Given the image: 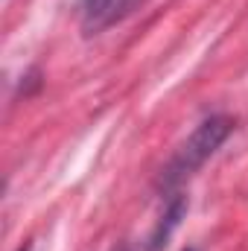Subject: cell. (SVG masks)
I'll return each instance as SVG.
<instances>
[{
  "mask_svg": "<svg viewBox=\"0 0 248 251\" xmlns=\"http://www.w3.org/2000/svg\"><path fill=\"white\" fill-rule=\"evenodd\" d=\"M181 251H196V249H181Z\"/></svg>",
  "mask_w": 248,
  "mask_h": 251,
  "instance_id": "cell-6",
  "label": "cell"
},
{
  "mask_svg": "<svg viewBox=\"0 0 248 251\" xmlns=\"http://www.w3.org/2000/svg\"><path fill=\"white\" fill-rule=\"evenodd\" d=\"M21 251H29V246H24V249H21Z\"/></svg>",
  "mask_w": 248,
  "mask_h": 251,
  "instance_id": "cell-5",
  "label": "cell"
},
{
  "mask_svg": "<svg viewBox=\"0 0 248 251\" xmlns=\"http://www.w3.org/2000/svg\"><path fill=\"white\" fill-rule=\"evenodd\" d=\"M111 251H131V249H128L125 243H120V246H114V249H111Z\"/></svg>",
  "mask_w": 248,
  "mask_h": 251,
  "instance_id": "cell-4",
  "label": "cell"
},
{
  "mask_svg": "<svg viewBox=\"0 0 248 251\" xmlns=\"http://www.w3.org/2000/svg\"><path fill=\"white\" fill-rule=\"evenodd\" d=\"M234 131V117L228 114H210L190 131L184 143L175 149V155L170 158V164L161 170V190L164 193H178V187L184 184L190 176H196L210 155L228 140V134Z\"/></svg>",
  "mask_w": 248,
  "mask_h": 251,
  "instance_id": "cell-1",
  "label": "cell"
},
{
  "mask_svg": "<svg viewBox=\"0 0 248 251\" xmlns=\"http://www.w3.org/2000/svg\"><path fill=\"white\" fill-rule=\"evenodd\" d=\"M125 6H128V0H79L85 32L97 35L99 29H105L108 24H114L123 15Z\"/></svg>",
  "mask_w": 248,
  "mask_h": 251,
  "instance_id": "cell-3",
  "label": "cell"
},
{
  "mask_svg": "<svg viewBox=\"0 0 248 251\" xmlns=\"http://www.w3.org/2000/svg\"><path fill=\"white\" fill-rule=\"evenodd\" d=\"M187 213V199L181 193H173V196H167V201H164V213L158 216V222H155V228H152V234H149V246L146 251H161L167 246V240L173 237V231L181 225V219H184Z\"/></svg>",
  "mask_w": 248,
  "mask_h": 251,
  "instance_id": "cell-2",
  "label": "cell"
}]
</instances>
